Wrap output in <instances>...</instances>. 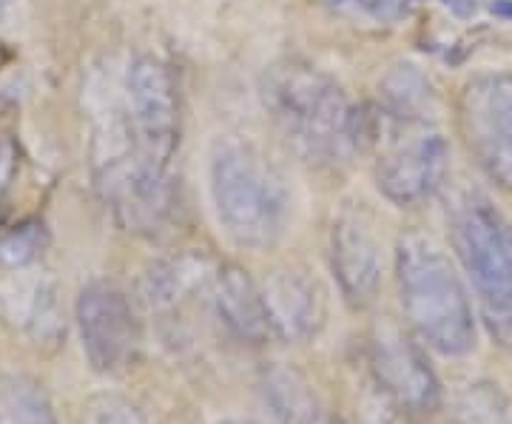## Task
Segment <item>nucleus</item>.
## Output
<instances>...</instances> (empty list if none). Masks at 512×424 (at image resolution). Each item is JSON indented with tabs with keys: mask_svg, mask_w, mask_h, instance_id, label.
Returning <instances> with one entry per match:
<instances>
[{
	"mask_svg": "<svg viewBox=\"0 0 512 424\" xmlns=\"http://www.w3.org/2000/svg\"><path fill=\"white\" fill-rule=\"evenodd\" d=\"M18 174V146L9 137H0V191H6Z\"/></svg>",
	"mask_w": 512,
	"mask_h": 424,
	"instance_id": "20",
	"label": "nucleus"
},
{
	"mask_svg": "<svg viewBox=\"0 0 512 424\" xmlns=\"http://www.w3.org/2000/svg\"><path fill=\"white\" fill-rule=\"evenodd\" d=\"M456 424H512L510 399L493 382H473L453 399Z\"/></svg>",
	"mask_w": 512,
	"mask_h": 424,
	"instance_id": "17",
	"label": "nucleus"
},
{
	"mask_svg": "<svg viewBox=\"0 0 512 424\" xmlns=\"http://www.w3.org/2000/svg\"><path fill=\"white\" fill-rule=\"evenodd\" d=\"M86 424H151L146 413L120 396H100L86 410Z\"/></svg>",
	"mask_w": 512,
	"mask_h": 424,
	"instance_id": "19",
	"label": "nucleus"
},
{
	"mask_svg": "<svg viewBox=\"0 0 512 424\" xmlns=\"http://www.w3.org/2000/svg\"><path fill=\"white\" fill-rule=\"evenodd\" d=\"M77 328L83 353L97 373L117 376L137 365L143 322L128 294L109 279L89 282L77 296Z\"/></svg>",
	"mask_w": 512,
	"mask_h": 424,
	"instance_id": "5",
	"label": "nucleus"
},
{
	"mask_svg": "<svg viewBox=\"0 0 512 424\" xmlns=\"http://www.w3.org/2000/svg\"><path fill=\"white\" fill-rule=\"evenodd\" d=\"M490 12H493L495 18L512 20V0H493L490 3Z\"/></svg>",
	"mask_w": 512,
	"mask_h": 424,
	"instance_id": "23",
	"label": "nucleus"
},
{
	"mask_svg": "<svg viewBox=\"0 0 512 424\" xmlns=\"http://www.w3.org/2000/svg\"><path fill=\"white\" fill-rule=\"evenodd\" d=\"M430 100H433L430 83L416 66L399 63V66H393L390 72L384 74L382 106L387 111V117L399 120L404 126L421 123V120H427L424 111L430 109Z\"/></svg>",
	"mask_w": 512,
	"mask_h": 424,
	"instance_id": "16",
	"label": "nucleus"
},
{
	"mask_svg": "<svg viewBox=\"0 0 512 424\" xmlns=\"http://www.w3.org/2000/svg\"><path fill=\"white\" fill-rule=\"evenodd\" d=\"M251 424H259V422H251Z\"/></svg>",
	"mask_w": 512,
	"mask_h": 424,
	"instance_id": "26",
	"label": "nucleus"
},
{
	"mask_svg": "<svg viewBox=\"0 0 512 424\" xmlns=\"http://www.w3.org/2000/svg\"><path fill=\"white\" fill-rule=\"evenodd\" d=\"M259 385L274 424H319L322 419V399L302 370L271 365L265 368Z\"/></svg>",
	"mask_w": 512,
	"mask_h": 424,
	"instance_id": "14",
	"label": "nucleus"
},
{
	"mask_svg": "<svg viewBox=\"0 0 512 424\" xmlns=\"http://www.w3.org/2000/svg\"><path fill=\"white\" fill-rule=\"evenodd\" d=\"M211 302L225 331L245 345H265L274 333L265 311L262 288L245 268L225 262L211 277Z\"/></svg>",
	"mask_w": 512,
	"mask_h": 424,
	"instance_id": "13",
	"label": "nucleus"
},
{
	"mask_svg": "<svg viewBox=\"0 0 512 424\" xmlns=\"http://www.w3.org/2000/svg\"><path fill=\"white\" fill-rule=\"evenodd\" d=\"M447 160H450L447 140L436 131L421 134L379 160L376 166L379 191L396 205L424 203L444 185Z\"/></svg>",
	"mask_w": 512,
	"mask_h": 424,
	"instance_id": "12",
	"label": "nucleus"
},
{
	"mask_svg": "<svg viewBox=\"0 0 512 424\" xmlns=\"http://www.w3.org/2000/svg\"><path fill=\"white\" fill-rule=\"evenodd\" d=\"M367 365L384 402L413 422L430 419L444 402L439 376L427 353L396 325H379L370 333Z\"/></svg>",
	"mask_w": 512,
	"mask_h": 424,
	"instance_id": "6",
	"label": "nucleus"
},
{
	"mask_svg": "<svg viewBox=\"0 0 512 424\" xmlns=\"http://www.w3.org/2000/svg\"><path fill=\"white\" fill-rule=\"evenodd\" d=\"M330 268L350 308H367L382 288V237L365 203L345 205L330 225Z\"/></svg>",
	"mask_w": 512,
	"mask_h": 424,
	"instance_id": "10",
	"label": "nucleus"
},
{
	"mask_svg": "<svg viewBox=\"0 0 512 424\" xmlns=\"http://www.w3.org/2000/svg\"><path fill=\"white\" fill-rule=\"evenodd\" d=\"M458 126L478 168L512 191V74L473 77L458 100Z\"/></svg>",
	"mask_w": 512,
	"mask_h": 424,
	"instance_id": "7",
	"label": "nucleus"
},
{
	"mask_svg": "<svg viewBox=\"0 0 512 424\" xmlns=\"http://www.w3.org/2000/svg\"><path fill=\"white\" fill-rule=\"evenodd\" d=\"M126 94L137 151L168 166L180 143V103L168 66L154 57H137L128 66Z\"/></svg>",
	"mask_w": 512,
	"mask_h": 424,
	"instance_id": "8",
	"label": "nucleus"
},
{
	"mask_svg": "<svg viewBox=\"0 0 512 424\" xmlns=\"http://www.w3.org/2000/svg\"><path fill=\"white\" fill-rule=\"evenodd\" d=\"M453 251L470 277L493 339L512 348V222L484 194H467L450 214Z\"/></svg>",
	"mask_w": 512,
	"mask_h": 424,
	"instance_id": "3",
	"label": "nucleus"
},
{
	"mask_svg": "<svg viewBox=\"0 0 512 424\" xmlns=\"http://www.w3.org/2000/svg\"><path fill=\"white\" fill-rule=\"evenodd\" d=\"M117 222L143 237L163 234L174 214V188L168 180V166L143 157L140 151L128 160L97 174Z\"/></svg>",
	"mask_w": 512,
	"mask_h": 424,
	"instance_id": "9",
	"label": "nucleus"
},
{
	"mask_svg": "<svg viewBox=\"0 0 512 424\" xmlns=\"http://www.w3.org/2000/svg\"><path fill=\"white\" fill-rule=\"evenodd\" d=\"M330 12L336 15H345V18H356V15H370L373 12V3L370 0H322Z\"/></svg>",
	"mask_w": 512,
	"mask_h": 424,
	"instance_id": "21",
	"label": "nucleus"
},
{
	"mask_svg": "<svg viewBox=\"0 0 512 424\" xmlns=\"http://www.w3.org/2000/svg\"><path fill=\"white\" fill-rule=\"evenodd\" d=\"M259 288H262L274 339L299 345L322 331L328 319V296L322 282L311 271L282 265L262 279Z\"/></svg>",
	"mask_w": 512,
	"mask_h": 424,
	"instance_id": "11",
	"label": "nucleus"
},
{
	"mask_svg": "<svg viewBox=\"0 0 512 424\" xmlns=\"http://www.w3.org/2000/svg\"><path fill=\"white\" fill-rule=\"evenodd\" d=\"M441 3H444L447 12H453V15L461 20L473 18L478 12V0H441Z\"/></svg>",
	"mask_w": 512,
	"mask_h": 424,
	"instance_id": "22",
	"label": "nucleus"
},
{
	"mask_svg": "<svg viewBox=\"0 0 512 424\" xmlns=\"http://www.w3.org/2000/svg\"><path fill=\"white\" fill-rule=\"evenodd\" d=\"M276 129L308 163H333L350 146V109L342 89L311 66H282L265 80Z\"/></svg>",
	"mask_w": 512,
	"mask_h": 424,
	"instance_id": "4",
	"label": "nucleus"
},
{
	"mask_svg": "<svg viewBox=\"0 0 512 424\" xmlns=\"http://www.w3.org/2000/svg\"><path fill=\"white\" fill-rule=\"evenodd\" d=\"M396 279L413 333L441 356L476 351L478 322L456 262L430 234L407 231L396 242Z\"/></svg>",
	"mask_w": 512,
	"mask_h": 424,
	"instance_id": "1",
	"label": "nucleus"
},
{
	"mask_svg": "<svg viewBox=\"0 0 512 424\" xmlns=\"http://www.w3.org/2000/svg\"><path fill=\"white\" fill-rule=\"evenodd\" d=\"M49 245V231L43 222H23L20 228H12L0 237V268L20 271L43 257Z\"/></svg>",
	"mask_w": 512,
	"mask_h": 424,
	"instance_id": "18",
	"label": "nucleus"
},
{
	"mask_svg": "<svg viewBox=\"0 0 512 424\" xmlns=\"http://www.w3.org/2000/svg\"><path fill=\"white\" fill-rule=\"evenodd\" d=\"M0 424H60L55 402L35 376L6 373L0 379Z\"/></svg>",
	"mask_w": 512,
	"mask_h": 424,
	"instance_id": "15",
	"label": "nucleus"
},
{
	"mask_svg": "<svg viewBox=\"0 0 512 424\" xmlns=\"http://www.w3.org/2000/svg\"><path fill=\"white\" fill-rule=\"evenodd\" d=\"M222 424H242V422H222Z\"/></svg>",
	"mask_w": 512,
	"mask_h": 424,
	"instance_id": "24",
	"label": "nucleus"
},
{
	"mask_svg": "<svg viewBox=\"0 0 512 424\" xmlns=\"http://www.w3.org/2000/svg\"><path fill=\"white\" fill-rule=\"evenodd\" d=\"M211 203L228 240L268 251L288 222V191L262 151L239 137H220L208 163Z\"/></svg>",
	"mask_w": 512,
	"mask_h": 424,
	"instance_id": "2",
	"label": "nucleus"
},
{
	"mask_svg": "<svg viewBox=\"0 0 512 424\" xmlns=\"http://www.w3.org/2000/svg\"><path fill=\"white\" fill-rule=\"evenodd\" d=\"M330 424H339V422H330Z\"/></svg>",
	"mask_w": 512,
	"mask_h": 424,
	"instance_id": "25",
	"label": "nucleus"
}]
</instances>
